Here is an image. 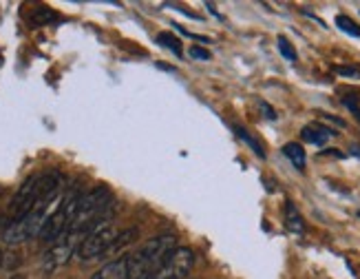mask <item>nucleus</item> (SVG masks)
Masks as SVG:
<instances>
[{
    "instance_id": "obj_8",
    "label": "nucleus",
    "mask_w": 360,
    "mask_h": 279,
    "mask_svg": "<svg viewBox=\"0 0 360 279\" xmlns=\"http://www.w3.org/2000/svg\"><path fill=\"white\" fill-rule=\"evenodd\" d=\"M193 264H195V253L191 248L177 246L175 251L164 259L162 266L144 279H184L193 271Z\"/></svg>"
},
{
    "instance_id": "obj_21",
    "label": "nucleus",
    "mask_w": 360,
    "mask_h": 279,
    "mask_svg": "<svg viewBox=\"0 0 360 279\" xmlns=\"http://www.w3.org/2000/svg\"><path fill=\"white\" fill-rule=\"evenodd\" d=\"M259 108H261V113L265 116V118H268V120H276V111H274V108L268 104V102H259Z\"/></svg>"
},
{
    "instance_id": "obj_19",
    "label": "nucleus",
    "mask_w": 360,
    "mask_h": 279,
    "mask_svg": "<svg viewBox=\"0 0 360 279\" xmlns=\"http://www.w3.org/2000/svg\"><path fill=\"white\" fill-rule=\"evenodd\" d=\"M334 73L336 75H342V78H360V69L354 67V65H336L334 67Z\"/></svg>"
},
{
    "instance_id": "obj_18",
    "label": "nucleus",
    "mask_w": 360,
    "mask_h": 279,
    "mask_svg": "<svg viewBox=\"0 0 360 279\" xmlns=\"http://www.w3.org/2000/svg\"><path fill=\"white\" fill-rule=\"evenodd\" d=\"M276 44H278V51H281V56H283L285 60H296V51H294V46H292V42H290L288 38L278 36Z\"/></svg>"
},
{
    "instance_id": "obj_11",
    "label": "nucleus",
    "mask_w": 360,
    "mask_h": 279,
    "mask_svg": "<svg viewBox=\"0 0 360 279\" xmlns=\"http://www.w3.org/2000/svg\"><path fill=\"white\" fill-rule=\"evenodd\" d=\"M285 226H288L290 232H294V235H303V232H305L303 217H301L299 209H296L292 202H288V204H285Z\"/></svg>"
},
{
    "instance_id": "obj_23",
    "label": "nucleus",
    "mask_w": 360,
    "mask_h": 279,
    "mask_svg": "<svg viewBox=\"0 0 360 279\" xmlns=\"http://www.w3.org/2000/svg\"><path fill=\"white\" fill-rule=\"evenodd\" d=\"M0 264H3V251H0Z\"/></svg>"
},
{
    "instance_id": "obj_1",
    "label": "nucleus",
    "mask_w": 360,
    "mask_h": 279,
    "mask_svg": "<svg viewBox=\"0 0 360 279\" xmlns=\"http://www.w3.org/2000/svg\"><path fill=\"white\" fill-rule=\"evenodd\" d=\"M62 178L56 170L51 173H42V175H31L29 180H25V184L15 191L11 206H9V217L11 222L20 220L27 213H31L38 206H49L53 197L60 191Z\"/></svg>"
},
{
    "instance_id": "obj_5",
    "label": "nucleus",
    "mask_w": 360,
    "mask_h": 279,
    "mask_svg": "<svg viewBox=\"0 0 360 279\" xmlns=\"http://www.w3.org/2000/svg\"><path fill=\"white\" fill-rule=\"evenodd\" d=\"M115 228L111 226V222H100L93 230H89L86 235L82 237L80 246H77V257L82 261H91L98 259L102 255H106V251L111 248L113 240H115Z\"/></svg>"
},
{
    "instance_id": "obj_12",
    "label": "nucleus",
    "mask_w": 360,
    "mask_h": 279,
    "mask_svg": "<svg viewBox=\"0 0 360 279\" xmlns=\"http://www.w3.org/2000/svg\"><path fill=\"white\" fill-rule=\"evenodd\" d=\"M283 155L294 164V168H299V170L305 168V162H307V158H305V149H303L299 142H288V144L283 147Z\"/></svg>"
},
{
    "instance_id": "obj_4",
    "label": "nucleus",
    "mask_w": 360,
    "mask_h": 279,
    "mask_svg": "<svg viewBox=\"0 0 360 279\" xmlns=\"http://www.w3.org/2000/svg\"><path fill=\"white\" fill-rule=\"evenodd\" d=\"M77 199H80V195L71 193L69 197H65V199L60 202V206L51 215H46L44 226L40 230V240L42 242L53 244L58 237H62L69 230L71 220H73V215H75V209H77Z\"/></svg>"
},
{
    "instance_id": "obj_16",
    "label": "nucleus",
    "mask_w": 360,
    "mask_h": 279,
    "mask_svg": "<svg viewBox=\"0 0 360 279\" xmlns=\"http://www.w3.org/2000/svg\"><path fill=\"white\" fill-rule=\"evenodd\" d=\"M158 42L162 44V46H166V49H170V51H173L175 56H184V51H181V42L173 36V34H170V31H164V34H160L158 36Z\"/></svg>"
},
{
    "instance_id": "obj_14",
    "label": "nucleus",
    "mask_w": 360,
    "mask_h": 279,
    "mask_svg": "<svg viewBox=\"0 0 360 279\" xmlns=\"http://www.w3.org/2000/svg\"><path fill=\"white\" fill-rule=\"evenodd\" d=\"M232 129H234V133H237V135H239V140H243V142H245V144H248L250 149H252V151H255V153L259 155V158H261V160L265 158V149H263V147H261V144L257 142V140H255L252 135H250V133H248V129L239 127V124H234V127H232Z\"/></svg>"
},
{
    "instance_id": "obj_3",
    "label": "nucleus",
    "mask_w": 360,
    "mask_h": 279,
    "mask_svg": "<svg viewBox=\"0 0 360 279\" xmlns=\"http://www.w3.org/2000/svg\"><path fill=\"white\" fill-rule=\"evenodd\" d=\"M111 199H113L111 191H108L106 186H96V189H91L89 193L80 195L69 230L77 232V235H86L89 230H93L100 222H104L102 217L108 211V206H111Z\"/></svg>"
},
{
    "instance_id": "obj_10",
    "label": "nucleus",
    "mask_w": 360,
    "mask_h": 279,
    "mask_svg": "<svg viewBox=\"0 0 360 279\" xmlns=\"http://www.w3.org/2000/svg\"><path fill=\"white\" fill-rule=\"evenodd\" d=\"M332 135H334V131H332V129H327V127H323V124H319V122L305 124V127L301 129V137L305 140V142L316 144V147H323Z\"/></svg>"
},
{
    "instance_id": "obj_7",
    "label": "nucleus",
    "mask_w": 360,
    "mask_h": 279,
    "mask_svg": "<svg viewBox=\"0 0 360 279\" xmlns=\"http://www.w3.org/2000/svg\"><path fill=\"white\" fill-rule=\"evenodd\" d=\"M80 242H82V235H77L73 230H67L65 235L58 237L49 248H46V253L42 257V271L56 273L58 268L65 266V264L71 259V255L75 253V248L80 246Z\"/></svg>"
},
{
    "instance_id": "obj_2",
    "label": "nucleus",
    "mask_w": 360,
    "mask_h": 279,
    "mask_svg": "<svg viewBox=\"0 0 360 279\" xmlns=\"http://www.w3.org/2000/svg\"><path fill=\"white\" fill-rule=\"evenodd\" d=\"M175 235H158L144 242L129 257V279H144L153 271H158L164 259L175 251Z\"/></svg>"
},
{
    "instance_id": "obj_9",
    "label": "nucleus",
    "mask_w": 360,
    "mask_h": 279,
    "mask_svg": "<svg viewBox=\"0 0 360 279\" xmlns=\"http://www.w3.org/2000/svg\"><path fill=\"white\" fill-rule=\"evenodd\" d=\"M91 279H129V257L124 255L104 264L98 273H93Z\"/></svg>"
},
{
    "instance_id": "obj_24",
    "label": "nucleus",
    "mask_w": 360,
    "mask_h": 279,
    "mask_svg": "<svg viewBox=\"0 0 360 279\" xmlns=\"http://www.w3.org/2000/svg\"><path fill=\"white\" fill-rule=\"evenodd\" d=\"M358 217H360V213H358Z\"/></svg>"
},
{
    "instance_id": "obj_20",
    "label": "nucleus",
    "mask_w": 360,
    "mask_h": 279,
    "mask_svg": "<svg viewBox=\"0 0 360 279\" xmlns=\"http://www.w3.org/2000/svg\"><path fill=\"white\" fill-rule=\"evenodd\" d=\"M191 58H195V60H208L210 58V54L206 51V49H201V46H191Z\"/></svg>"
},
{
    "instance_id": "obj_15",
    "label": "nucleus",
    "mask_w": 360,
    "mask_h": 279,
    "mask_svg": "<svg viewBox=\"0 0 360 279\" xmlns=\"http://www.w3.org/2000/svg\"><path fill=\"white\" fill-rule=\"evenodd\" d=\"M336 27H338L340 31H345L347 36L360 38V27L349 18V16H345V13H338V16H336Z\"/></svg>"
},
{
    "instance_id": "obj_13",
    "label": "nucleus",
    "mask_w": 360,
    "mask_h": 279,
    "mask_svg": "<svg viewBox=\"0 0 360 279\" xmlns=\"http://www.w3.org/2000/svg\"><path fill=\"white\" fill-rule=\"evenodd\" d=\"M135 237H137V228H127V230L117 232L115 240H113V244H111V248L106 251V255H113V253L122 251V248H124V246H129Z\"/></svg>"
},
{
    "instance_id": "obj_17",
    "label": "nucleus",
    "mask_w": 360,
    "mask_h": 279,
    "mask_svg": "<svg viewBox=\"0 0 360 279\" xmlns=\"http://www.w3.org/2000/svg\"><path fill=\"white\" fill-rule=\"evenodd\" d=\"M31 23L42 27V25H49V23H56V13L51 9H36L31 13Z\"/></svg>"
},
{
    "instance_id": "obj_22",
    "label": "nucleus",
    "mask_w": 360,
    "mask_h": 279,
    "mask_svg": "<svg viewBox=\"0 0 360 279\" xmlns=\"http://www.w3.org/2000/svg\"><path fill=\"white\" fill-rule=\"evenodd\" d=\"M11 279H25V275H13Z\"/></svg>"
},
{
    "instance_id": "obj_6",
    "label": "nucleus",
    "mask_w": 360,
    "mask_h": 279,
    "mask_svg": "<svg viewBox=\"0 0 360 279\" xmlns=\"http://www.w3.org/2000/svg\"><path fill=\"white\" fill-rule=\"evenodd\" d=\"M46 209L49 206H38L31 213H27L20 220L11 222L5 232H3V240L9 244V246H15V244H22V242H29L31 237L40 235V230L44 226V220H46Z\"/></svg>"
}]
</instances>
